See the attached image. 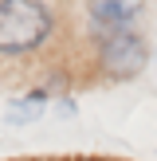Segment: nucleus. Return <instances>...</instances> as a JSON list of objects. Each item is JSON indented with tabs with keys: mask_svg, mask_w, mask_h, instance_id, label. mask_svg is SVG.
Returning <instances> with one entry per match:
<instances>
[{
	"mask_svg": "<svg viewBox=\"0 0 157 161\" xmlns=\"http://www.w3.org/2000/svg\"><path fill=\"white\" fill-rule=\"evenodd\" d=\"M51 8L35 0H4L0 4V51H31L51 36Z\"/></svg>",
	"mask_w": 157,
	"mask_h": 161,
	"instance_id": "nucleus-1",
	"label": "nucleus"
},
{
	"mask_svg": "<svg viewBox=\"0 0 157 161\" xmlns=\"http://www.w3.org/2000/svg\"><path fill=\"white\" fill-rule=\"evenodd\" d=\"M102 67L118 79L138 75L145 67V39L133 28H106V36H102Z\"/></svg>",
	"mask_w": 157,
	"mask_h": 161,
	"instance_id": "nucleus-2",
	"label": "nucleus"
},
{
	"mask_svg": "<svg viewBox=\"0 0 157 161\" xmlns=\"http://www.w3.org/2000/svg\"><path fill=\"white\" fill-rule=\"evenodd\" d=\"M90 16L98 24H110V28H126L138 16V4H90Z\"/></svg>",
	"mask_w": 157,
	"mask_h": 161,
	"instance_id": "nucleus-3",
	"label": "nucleus"
}]
</instances>
